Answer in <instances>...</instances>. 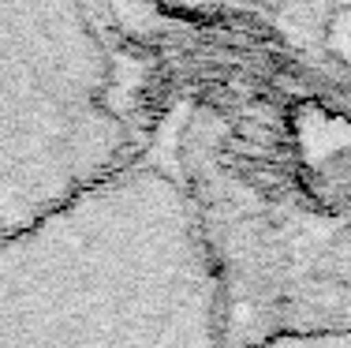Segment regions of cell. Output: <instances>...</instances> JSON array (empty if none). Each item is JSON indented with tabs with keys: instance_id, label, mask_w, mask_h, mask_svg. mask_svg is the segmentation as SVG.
Listing matches in <instances>:
<instances>
[{
	"instance_id": "6da1fadb",
	"label": "cell",
	"mask_w": 351,
	"mask_h": 348,
	"mask_svg": "<svg viewBox=\"0 0 351 348\" xmlns=\"http://www.w3.org/2000/svg\"><path fill=\"white\" fill-rule=\"evenodd\" d=\"M0 348H232L169 143L0 244Z\"/></svg>"
},
{
	"instance_id": "7a4b0ae2",
	"label": "cell",
	"mask_w": 351,
	"mask_h": 348,
	"mask_svg": "<svg viewBox=\"0 0 351 348\" xmlns=\"http://www.w3.org/2000/svg\"><path fill=\"white\" fill-rule=\"evenodd\" d=\"M169 154L221 277L232 348L351 334V128L191 113Z\"/></svg>"
},
{
	"instance_id": "3957f363",
	"label": "cell",
	"mask_w": 351,
	"mask_h": 348,
	"mask_svg": "<svg viewBox=\"0 0 351 348\" xmlns=\"http://www.w3.org/2000/svg\"><path fill=\"white\" fill-rule=\"evenodd\" d=\"M146 86L108 64L0 60V244L157 146Z\"/></svg>"
},
{
	"instance_id": "277c9868",
	"label": "cell",
	"mask_w": 351,
	"mask_h": 348,
	"mask_svg": "<svg viewBox=\"0 0 351 348\" xmlns=\"http://www.w3.org/2000/svg\"><path fill=\"white\" fill-rule=\"evenodd\" d=\"M254 348H351V334L337 337H280V341H265Z\"/></svg>"
}]
</instances>
